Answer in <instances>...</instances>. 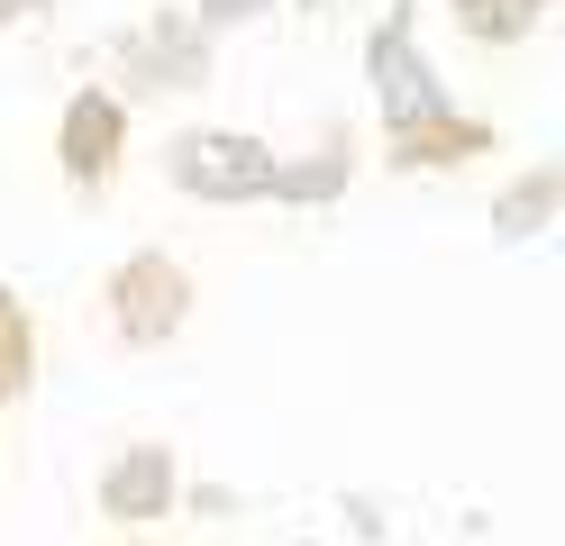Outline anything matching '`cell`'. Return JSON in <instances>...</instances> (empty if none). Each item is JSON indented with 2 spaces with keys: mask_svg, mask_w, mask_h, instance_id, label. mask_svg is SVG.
Instances as JSON below:
<instances>
[{
  "mask_svg": "<svg viewBox=\"0 0 565 546\" xmlns=\"http://www.w3.org/2000/svg\"><path fill=\"white\" fill-rule=\"evenodd\" d=\"M539 19V0H466V28H492V36H520Z\"/></svg>",
  "mask_w": 565,
  "mask_h": 546,
  "instance_id": "5b68a950",
  "label": "cell"
},
{
  "mask_svg": "<svg viewBox=\"0 0 565 546\" xmlns=\"http://www.w3.org/2000/svg\"><path fill=\"white\" fill-rule=\"evenodd\" d=\"M183 301H192V291H183V274H173L164 255H137V265L110 282V310H119V328H128L137 346H156L164 328L183 319Z\"/></svg>",
  "mask_w": 565,
  "mask_h": 546,
  "instance_id": "7a4b0ae2",
  "label": "cell"
},
{
  "mask_svg": "<svg viewBox=\"0 0 565 546\" xmlns=\"http://www.w3.org/2000/svg\"><path fill=\"white\" fill-rule=\"evenodd\" d=\"M100 492H110V520H164L173 510V456L164 447H137V456H119L110 473H100Z\"/></svg>",
  "mask_w": 565,
  "mask_h": 546,
  "instance_id": "3957f363",
  "label": "cell"
},
{
  "mask_svg": "<svg viewBox=\"0 0 565 546\" xmlns=\"http://www.w3.org/2000/svg\"><path fill=\"white\" fill-rule=\"evenodd\" d=\"M173 182H183V192H201V201H256V192H274V156H265L256 137L201 128V137L173 146Z\"/></svg>",
  "mask_w": 565,
  "mask_h": 546,
  "instance_id": "6da1fadb",
  "label": "cell"
},
{
  "mask_svg": "<svg viewBox=\"0 0 565 546\" xmlns=\"http://www.w3.org/2000/svg\"><path fill=\"white\" fill-rule=\"evenodd\" d=\"M110 146H119V100H110V92H83V100H74V128H64V164H74L83 182H100Z\"/></svg>",
  "mask_w": 565,
  "mask_h": 546,
  "instance_id": "277c9868",
  "label": "cell"
}]
</instances>
